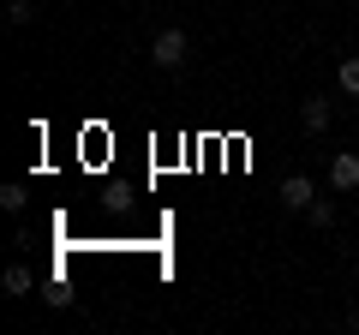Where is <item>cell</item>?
<instances>
[{"mask_svg": "<svg viewBox=\"0 0 359 335\" xmlns=\"http://www.w3.org/2000/svg\"><path fill=\"white\" fill-rule=\"evenodd\" d=\"M306 221H311V228H330V221H335V204H330V198H311Z\"/></svg>", "mask_w": 359, "mask_h": 335, "instance_id": "52a82bcc", "label": "cell"}, {"mask_svg": "<svg viewBox=\"0 0 359 335\" xmlns=\"http://www.w3.org/2000/svg\"><path fill=\"white\" fill-rule=\"evenodd\" d=\"M299 126H306L311 138L330 132V102H323V96H306V102H299Z\"/></svg>", "mask_w": 359, "mask_h": 335, "instance_id": "277c9868", "label": "cell"}, {"mask_svg": "<svg viewBox=\"0 0 359 335\" xmlns=\"http://www.w3.org/2000/svg\"><path fill=\"white\" fill-rule=\"evenodd\" d=\"M330 186H335V192H353V186H359V156L353 150L330 156Z\"/></svg>", "mask_w": 359, "mask_h": 335, "instance_id": "3957f363", "label": "cell"}, {"mask_svg": "<svg viewBox=\"0 0 359 335\" xmlns=\"http://www.w3.org/2000/svg\"><path fill=\"white\" fill-rule=\"evenodd\" d=\"M276 198H282L287 210H299V216H306V210H311V198H318V186H311L306 174H287V180H282V192H276Z\"/></svg>", "mask_w": 359, "mask_h": 335, "instance_id": "7a4b0ae2", "label": "cell"}, {"mask_svg": "<svg viewBox=\"0 0 359 335\" xmlns=\"http://www.w3.org/2000/svg\"><path fill=\"white\" fill-rule=\"evenodd\" d=\"M0 287H6V299H25V294H30V287H36V275H30V270H25V264H13V270L0 275Z\"/></svg>", "mask_w": 359, "mask_h": 335, "instance_id": "5b68a950", "label": "cell"}, {"mask_svg": "<svg viewBox=\"0 0 359 335\" xmlns=\"http://www.w3.org/2000/svg\"><path fill=\"white\" fill-rule=\"evenodd\" d=\"M347 323H353V329H359V306H353V317H347Z\"/></svg>", "mask_w": 359, "mask_h": 335, "instance_id": "30bf717a", "label": "cell"}, {"mask_svg": "<svg viewBox=\"0 0 359 335\" xmlns=\"http://www.w3.org/2000/svg\"><path fill=\"white\" fill-rule=\"evenodd\" d=\"M150 60L162 66V72H180V66L192 60V42H186V30H156V42H150Z\"/></svg>", "mask_w": 359, "mask_h": 335, "instance_id": "6da1fadb", "label": "cell"}, {"mask_svg": "<svg viewBox=\"0 0 359 335\" xmlns=\"http://www.w3.org/2000/svg\"><path fill=\"white\" fill-rule=\"evenodd\" d=\"M6 18H13V25H30V18H36V6H30V0H6Z\"/></svg>", "mask_w": 359, "mask_h": 335, "instance_id": "9c48e42d", "label": "cell"}, {"mask_svg": "<svg viewBox=\"0 0 359 335\" xmlns=\"http://www.w3.org/2000/svg\"><path fill=\"white\" fill-rule=\"evenodd\" d=\"M25 204H30L25 180H13V186H0V210H13V216H18V210H25Z\"/></svg>", "mask_w": 359, "mask_h": 335, "instance_id": "8992f818", "label": "cell"}, {"mask_svg": "<svg viewBox=\"0 0 359 335\" xmlns=\"http://www.w3.org/2000/svg\"><path fill=\"white\" fill-rule=\"evenodd\" d=\"M335 78H341V90H347V96H359V54H347Z\"/></svg>", "mask_w": 359, "mask_h": 335, "instance_id": "ba28073f", "label": "cell"}]
</instances>
